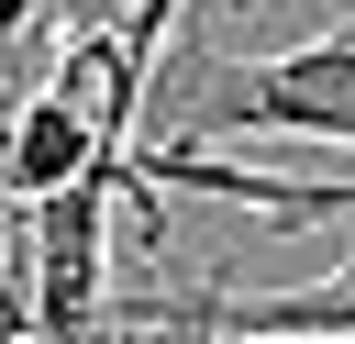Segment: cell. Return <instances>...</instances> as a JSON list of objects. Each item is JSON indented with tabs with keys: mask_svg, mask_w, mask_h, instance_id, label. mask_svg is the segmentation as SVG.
<instances>
[{
	"mask_svg": "<svg viewBox=\"0 0 355 344\" xmlns=\"http://www.w3.org/2000/svg\"><path fill=\"white\" fill-rule=\"evenodd\" d=\"M0 333H33V277H22V222L0 211Z\"/></svg>",
	"mask_w": 355,
	"mask_h": 344,
	"instance_id": "cell-4",
	"label": "cell"
},
{
	"mask_svg": "<svg viewBox=\"0 0 355 344\" xmlns=\"http://www.w3.org/2000/svg\"><path fill=\"white\" fill-rule=\"evenodd\" d=\"M178 122H189V144H222V133L355 144V0H344V22H322L311 44H277V55H200Z\"/></svg>",
	"mask_w": 355,
	"mask_h": 344,
	"instance_id": "cell-1",
	"label": "cell"
},
{
	"mask_svg": "<svg viewBox=\"0 0 355 344\" xmlns=\"http://www.w3.org/2000/svg\"><path fill=\"white\" fill-rule=\"evenodd\" d=\"M222 277H233V266L144 277V289L111 277V344H222Z\"/></svg>",
	"mask_w": 355,
	"mask_h": 344,
	"instance_id": "cell-3",
	"label": "cell"
},
{
	"mask_svg": "<svg viewBox=\"0 0 355 344\" xmlns=\"http://www.w3.org/2000/svg\"><path fill=\"white\" fill-rule=\"evenodd\" d=\"M222 344H355V255L311 289H222Z\"/></svg>",
	"mask_w": 355,
	"mask_h": 344,
	"instance_id": "cell-2",
	"label": "cell"
},
{
	"mask_svg": "<svg viewBox=\"0 0 355 344\" xmlns=\"http://www.w3.org/2000/svg\"><path fill=\"white\" fill-rule=\"evenodd\" d=\"M78 11H89V22H100V11H111V0H78Z\"/></svg>",
	"mask_w": 355,
	"mask_h": 344,
	"instance_id": "cell-5",
	"label": "cell"
}]
</instances>
